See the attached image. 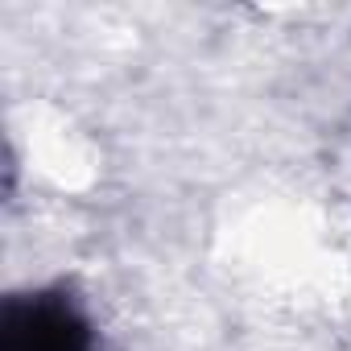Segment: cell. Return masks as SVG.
Wrapping results in <instances>:
<instances>
[{"label": "cell", "mask_w": 351, "mask_h": 351, "mask_svg": "<svg viewBox=\"0 0 351 351\" xmlns=\"http://www.w3.org/2000/svg\"><path fill=\"white\" fill-rule=\"evenodd\" d=\"M5 351H91V335L75 310L58 302H34L9 310Z\"/></svg>", "instance_id": "cell-1"}]
</instances>
